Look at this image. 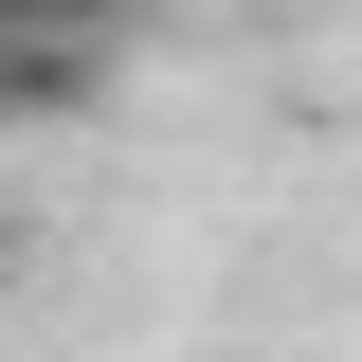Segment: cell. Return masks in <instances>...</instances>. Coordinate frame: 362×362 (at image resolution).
<instances>
[{
    "label": "cell",
    "instance_id": "6da1fadb",
    "mask_svg": "<svg viewBox=\"0 0 362 362\" xmlns=\"http://www.w3.org/2000/svg\"><path fill=\"white\" fill-rule=\"evenodd\" d=\"M0 272H18V199H0Z\"/></svg>",
    "mask_w": 362,
    "mask_h": 362
}]
</instances>
